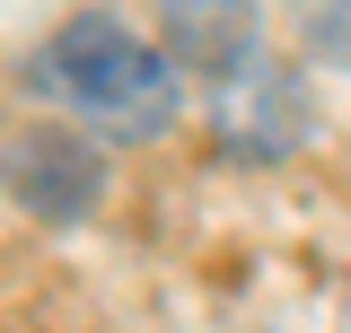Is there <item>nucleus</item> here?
I'll return each instance as SVG.
<instances>
[{
  "mask_svg": "<svg viewBox=\"0 0 351 333\" xmlns=\"http://www.w3.org/2000/svg\"><path fill=\"white\" fill-rule=\"evenodd\" d=\"M36 79L71 114H88L97 132H114V140H149V132L176 123V62L149 53L123 18H71L62 36L44 44Z\"/></svg>",
  "mask_w": 351,
  "mask_h": 333,
  "instance_id": "nucleus-1",
  "label": "nucleus"
},
{
  "mask_svg": "<svg viewBox=\"0 0 351 333\" xmlns=\"http://www.w3.org/2000/svg\"><path fill=\"white\" fill-rule=\"evenodd\" d=\"M0 184L36 210V219H88L97 184H106V158L88 149L80 132H18L0 149Z\"/></svg>",
  "mask_w": 351,
  "mask_h": 333,
  "instance_id": "nucleus-2",
  "label": "nucleus"
},
{
  "mask_svg": "<svg viewBox=\"0 0 351 333\" xmlns=\"http://www.w3.org/2000/svg\"><path fill=\"white\" fill-rule=\"evenodd\" d=\"M158 36H167L176 71L228 79L255 53V0H158Z\"/></svg>",
  "mask_w": 351,
  "mask_h": 333,
  "instance_id": "nucleus-3",
  "label": "nucleus"
},
{
  "mask_svg": "<svg viewBox=\"0 0 351 333\" xmlns=\"http://www.w3.org/2000/svg\"><path fill=\"white\" fill-rule=\"evenodd\" d=\"M299 36L316 62H351V0H299Z\"/></svg>",
  "mask_w": 351,
  "mask_h": 333,
  "instance_id": "nucleus-4",
  "label": "nucleus"
}]
</instances>
